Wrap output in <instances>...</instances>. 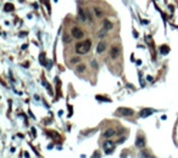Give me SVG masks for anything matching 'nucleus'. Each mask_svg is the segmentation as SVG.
<instances>
[{
	"mask_svg": "<svg viewBox=\"0 0 178 158\" xmlns=\"http://www.w3.org/2000/svg\"><path fill=\"white\" fill-rule=\"evenodd\" d=\"M92 47V42L90 40H85L83 43H80L76 45V52L80 54V55H85L88 54V51L90 50Z\"/></svg>",
	"mask_w": 178,
	"mask_h": 158,
	"instance_id": "f257e3e1",
	"label": "nucleus"
},
{
	"mask_svg": "<svg viewBox=\"0 0 178 158\" xmlns=\"http://www.w3.org/2000/svg\"><path fill=\"white\" fill-rule=\"evenodd\" d=\"M116 113L118 116H124V117H131L134 114V111L132 110V108H127V107H120L117 108Z\"/></svg>",
	"mask_w": 178,
	"mask_h": 158,
	"instance_id": "f03ea898",
	"label": "nucleus"
},
{
	"mask_svg": "<svg viewBox=\"0 0 178 158\" xmlns=\"http://www.w3.org/2000/svg\"><path fill=\"white\" fill-rule=\"evenodd\" d=\"M103 149H104V151H105L106 154H110L115 150V144L112 141H105L104 145H103Z\"/></svg>",
	"mask_w": 178,
	"mask_h": 158,
	"instance_id": "7ed1b4c3",
	"label": "nucleus"
},
{
	"mask_svg": "<svg viewBox=\"0 0 178 158\" xmlns=\"http://www.w3.org/2000/svg\"><path fill=\"white\" fill-rule=\"evenodd\" d=\"M71 34H72V35H73V38H76V39H82V38L84 37V33H83V31H82V29H80L78 27H75V28H72Z\"/></svg>",
	"mask_w": 178,
	"mask_h": 158,
	"instance_id": "20e7f679",
	"label": "nucleus"
},
{
	"mask_svg": "<svg viewBox=\"0 0 178 158\" xmlns=\"http://www.w3.org/2000/svg\"><path fill=\"white\" fill-rule=\"evenodd\" d=\"M154 112H156L155 110H153V108H144V110H142L140 111V117L142 118H146V117H149V116H151Z\"/></svg>",
	"mask_w": 178,
	"mask_h": 158,
	"instance_id": "39448f33",
	"label": "nucleus"
},
{
	"mask_svg": "<svg viewBox=\"0 0 178 158\" xmlns=\"http://www.w3.org/2000/svg\"><path fill=\"white\" fill-rule=\"evenodd\" d=\"M135 146H137V147H139V149H143V147L145 146V139H144L143 136L137 137V140H135Z\"/></svg>",
	"mask_w": 178,
	"mask_h": 158,
	"instance_id": "423d86ee",
	"label": "nucleus"
},
{
	"mask_svg": "<svg viewBox=\"0 0 178 158\" xmlns=\"http://www.w3.org/2000/svg\"><path fill=\"white\" fill-rule=\"evenodd\" d=\"M105 49H106V44L104 42L101 43H99L98 44V47H96V54H103L105 51Z\"/></svg>",
	"mask_w": 178,
	"mask_h": 158,
	"instance_id": "0eeeda50",
	"label": "nucleus"
},
{
	"mask_svg": "<svg viewBox=\"0 0 178 158\" xmlns=\"http://www.w3.org/2000/svg\"><path fill=\"white\" fill-rule=\"evenodd\" d=\"M103 24H104V28H105V29H107V31H109V29H111V28L114 27V26H112V23H111L110 21H109V19H104Z\"/></svg>",
	"mask_w": 178,
	"mask_h": 158,
	"instance_id": "6e6552de",
	"label": "nucleus"
},
{
	"mask_svg": "<svg viewBox=\"0 0 178 158\" xmlns=\"http://www.w3.org/2000/svg\"><path fill=\"white\" fill-rule=\"evenodd\" d=\"M114 135H115V130H114V129H109V130H106V131L104 133V136L106 137V139H107V137L114 136Z\"/></svg>",
	"mask_w": 178,
	"mask_h": 158,
	"instance_id": "1a4fd4ad",
	"label": "nucleus"
},
{
	"mask_svg": "<svg viewBox=\"0 0 178 158\" xmlns=\"http://www.w3.org/2000/svg\"><path fill=\"white\" fill-rule=\"evenodd\" d=\"M118 56V49L116 46H114L111 49V58H116Z\"/></svg>",
	"mask_w": 178,
	"mask_h": 158,
	"instance_id": "9d476101",
	"label": "nucleus"
},
{
	"mask_svg": "<svg viewBox=\"0 0 178 158\" xmlns=\"http://www.w3.org/2000/svg\"><path fill=\"white\" fill-rule=\"evenodd\" d=\"M160 51H161V54H162V55H167V54L170 52V47L164 45V46H161V47H160Z\"/></svg>",
	"mask_w": 178,
	"mask_h": 158,
	"instance_id": "9b49d317",
	"label": "nucleus"
},
{
	"mask_svg": "<svg viewBox=\"0 0 178 158\" xmlns=\"http://www.w3.org/2000/svg\"><path fill=\"white\" fill-rule=\"evenodd\" d=\"M4 10H5V11H12V10H14V6H12L11 4H6L5 7H4Z\"/></svg>",
	"mask_w": 178,
	"mask_h": 158,
	"instance_id": "f8f14e48",
	"label": "nucleus"
},
{
	"mask_svg": "<svg viewBox=\"0 0 178 158\" xmlns=\"http://www.w3.org/2000/svg\"><path fill=\"white\" fill-rule=\"evenodd\" d=\"M106 33H107V29H103V31L100 32V33H99V37H100V38H105L106 37Z\"/></svg>",
	"mask_w": 178,
	"mask_h": 158,
	"instance_id": "ddd939ff",
	"label": "nucleus"
},
{
	"mask_svg": "<svg viewBox=\"0 0 178 158\" xmlns=\"http://www.w3.org/2000/svg\"><path fill=\"white\" fill-rule=\"evenodd\" d=\"M94 11H95V15H96L98 17H101V16H103V12H101V11H100V10H99V9L94 7Z\"/></svg>",
	"mask_w": 178,
	"mask_h": 158,
	"instance_id": "4468645a",
	"label": "nucleus"
},
{
	"mask_svg": "<svg viewBox=\"0 0 178 158\" xmlns=\"http://www.w3.org/2000/svg\"><path fill=\"white\" fill-rule=\"evenodd\" d=\"M39 61H41L42 65H45V55L44 54L41 55V57H39Z\"/></svg>",
	"mask_w": 178,
	"mask_h": 158,
	"instance_id": "2eb2a0df",
	"label": "nucleus"
},
{
	"mask_svg": "<svg viewBox=\"0 0 178 158\" xmlns=\"http://www.w3.org/2000/svg\"><path fill=\"white\" fill-rule=\"evenodd\" d=\"M95 98H96V100H101V101H106V102H110V100H109V98H104V97H101V96H96Z\"/></svg>",
	"mask_w": 178,
	"mask_h": 158,
	"instance_id": "dca6fc26",
	"label": "nucleus"
},
{
	"mask_svg": "<svg viewBox=\"0 0 178 158\" xmlns=\"http://www.w3.org/2000/svg\"><path fill=\"white\" fill-rule=\"evenodd\" d=\"M142 156L143 157H151V154H149L148 152H142Z\"/></svg>",
	"mask_w": 178,
	"mask_h": 158,
	"instance_id": "f3484780",
	"label": "nucleus"
},
{
	"mask_svg": "<svg viewBox=\"0 0 178 158\" xmlns=\"http://www.w3.org/2000/svg\"><path fill=\"white\" fill-rule=\"evenodd\" d=\"M83 70H84V66H80V67L77 68V71H78V72H81V71H83Z\"/></svg>",
	"mask_w": 178,
	"mask_h": 158,
	"instance_id": "a211bd4d",
	"label": "nucleus"
},
{
	"mask_svg": "<svg viewBox=\"0 0 178 158\" xmlns=\"http://www.w3.org/2000/svg\"><path fill=\"white\" fill-rule=\"evenodd\" d=\"M64 40H65V42H70V37H67V35H65V38H64Z\"/></svg>",
	"mask_w": 178,
	"mask_h": 158,
	"instance_id": "6ab92c4d",
	"label": "nucleus"
},
{
	"mask_svg": "<svg viewBox=\"0 0 178 158\" xmlns=\"http://www.w3.org/2000/svg\"><path fill=\"white\" fill-rule=\"evenodd\" d=\"M78 61H80V60H78V58H73V60H72V63H75V62H78Z\"/></svg>",
	"mask_w": 178,
	"mask_h": 158,
	"instance_id": "aec40b11",
	"label": "nucleus"
},
{
	"mask_svg": "<svg viewBox=\"0 0 178 158\" xmlns=\"http://www.w3.org/2000/svg\"><path fill=\"white\" fill-rule=\"evenodd\" d=\"M93 157H100V154H99V153H96V152H95V153L93 154Z\"/></svg>",
	"mask_w": 178,
	"mask_h": 158,
	"instance_id": "412c9836",
	"label": "nucleus"
},
{
	"mask_svg": "<svg viewBox=\"0 0 178 158\" xmlns=\"http://www.w3.org/2000/svg\"><path fill=\"white\" fill-rule=\"evenodd\" d=\"M92 66H93V67H96V62H95V61H93V62H92Z\"/></svg>",
	"mask_w": 178,
	"mask_h": 158,
	"instance_id": "4be33fe9",
	"label": "nucleus"
}]
</instances>
